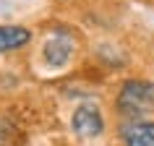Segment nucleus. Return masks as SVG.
Listing matches in <instances>:
<instances>
[{
	"label": "nucleus",
	"instance_id": "5",
	"mask_svg": "<svg viewBox=\"0 0 154 146\" xmlns=\"http://www.w3.org/2000/svg\"><path fill=\"white\" fill-rule=\"evenodd\" d=\"M29 39H32V32L24 26H0V52L24 47Z\"/></svg>",
	"mask_w": 154,
	"mask_h": 146
},
{
	"label": "nucleus",
	"instance_id": "3",
	"mask_svg": "<svg viewBox=\"0 0 154 146\" xmlns=\"http://www.w3.org/2000/svg\"><path fill=\"white\" fill-rule=\"evenodd\" d=\"M120 138L123 146H154V120H128L120 128Z\"/></svg>",
	"mask_w": 154,
	"mask_h": 146
},
{
	"label": "nucleus",
	"instance_id": "4",
	"mask_svg": "<svg viewBox=\"0 0 154 146\" xmlns=\"http://www.w3.org/2000/svg\"><path fill=\"white\" fill-rule=\"evenodd\" d=\"M71 55H73V42L65 34H55L42 50V57H45V63L50 68H63L71 60Z\"/></svg>",
	"mask_w": 154,
	"mask_h": 146
},
{
	"label": "nucleus",
	"instance_id": "1",
	"mask_svg": "<svg viewBox=\"0 0 154 146\" xmlns=\"http://www.w3.org/2000/svg\"><path fill=\"white\" fill-rule=\"evenodd\" d=\"M115 110L125 120H138L144 115H152L154 112V81H141V78L125 81L118 91Z\"/></svg>",
	"mask_w": 154,
	"mask_h": 146
},
{
	"label": "nucleus",
	"instance_id": "2",
	"mask_svg": "<svg viewBox=\"0 0 154 146\" xmlns=\"http://www.w3.org/2000/svg\"><path fill=\"white\" fill-rule=\"evenodd\" d=\"M71 128L81 138H97L105 130V117L97 105H81L71 117Z\"/></svg>",
	"mask_w": 154,
	"mask_h": 146
}]
</instances>
